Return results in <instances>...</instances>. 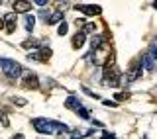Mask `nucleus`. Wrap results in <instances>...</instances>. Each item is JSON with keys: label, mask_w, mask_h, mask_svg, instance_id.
<instances>
[{"label": "nucleus", "mask_w": 157, "mask_h": 139, "mask_svg": "<svg viewBox=\"0 0 157 139\" xmlns=\"http://www.w3.org/2000/svg\"><path fill=\"white\" fill-rule=\"evenodd\" d=\"M32 126L33 130L39 131V133H45V135H49V133H65L69 131V127L65 126V123H59V122H53V120H45V118H36V120H32Z\"/></svg>", "instance_id": "f257e3e1"}, {"label": "nucleus", "mask_w": 157, "mask_h": 139, "mask_svg": "<svg viewBox=\"0 0 157 139\" xmlns=\"http://www.w3.org/2000/svg\"><path fill=\"white\" fill-rule=\"evenodd\" d=\"M0 67H2V71L8 78H18L22 74V67L16 61H12V59H6V57L0 59Z\"/></svg>", "instance_id": "f03ea898"}, {"label": "nucleus", "mask_w": 157, "mask_h": 139, "mask_svg": "<svg viewBox=\"0 0 157 139\" xmlns=\"http://www.w3.org/2000/svg\"><path fill=\"white\" fill-rule=\"evenodd\" d=\"M102 84H106V86H118V84H120V71H118L114 65H106Z\"/></svg>", "instance_id": "7ed1b4c3"}, {"label": "nucleus", "mask_w": 157, "mask_h": 139, "mask_svg": "<svg viewBox=\"0 0 157 139\" xmlns=\"http://www.w3.org/2000/svg\"><path fill=\"white\" fill-rule=\"evenodd\" d=\"M141 61H134L130 65V71H128V82H132V81H136V78H140L141 77Z\"/></svg>", "instance_id": "20e7f679"}, {"label": "nucleus", "mask_w": 157, "mask_h": 139, "mask_svg": "<svg viewBox=\"0 0 157 139\" xmlns=\"http://www.w3.org/2000/svg\"><path fill=\"white\" fill-rule=\"evenodd\" d=\"M49 57H51V49H49V47H41V49H39V53H33V55H29V61L43 63V61H47Z\"/></svg>", "instance_id": "39448f33"}, {"label": "nucleus", "mask_w": 157, "mask_h": 139, "mask_svg": "<svg viewBox=\"0 0 157 139\" xmlns=\"http://www.w3.org/2000/svg\"><path fill=\"white\" fill-rule=\"evenodd\" d=\"M77 10L81 14H85V16H98L102 12L100 6H85V4H77Z\"/></svg>", "instance_id": "423d86ee"}, {"label": "nucleus", "mask_w": 157, "mask_h": 139, "mask_svg": "<svg viewBox=\"0 0 157 139\" xmlns=\"http://www.w3.org/2000/svg\"><path fill=\"white\" fill-rule=\"evenodd\" d=\"M16 24H18V16L16 14H8L6 20H4V29H6V33L16 32Z\"/></svg>", "instance_id": "0eeeda50"}, {"label": "nucleus", "mask_w": 157, "mask_h": 139, "mask_svg": "<svg viewBox=\"0 0 157 139\" xmlns=\"http://www.w3.org/2000/svg\"><path fill=\"white\" fill-rule=\"evenodd\" d=\"M24 86L26 88H39V81H37V74L36 73H28L26 77H24Z\"/></svg>", "instance_id": "6e6552de"}, {"label": "nucleus", "mask_w": 157, "mask_h": 139, "mask_svg": "<svg viewBox=\"0 0 157 139\" xmlns=\"http://www.w3.org/2000/svg\"><path fill=\"white\" fill-rule=\"evenodd\" d=\"M14 12L16 14H22V12H29L32 10V2H28V0H16V2L12 4Z\"/></svg>", "instance_id": "1a4fd4ad"}, {"label": "nucleus", "mask_w": 157, "mask_h": 139, "mask_svg": "<svg viewBox=\"0 0 157 139\" xmlns=\"http://www.w3.org/2000/svg\"><path fill=\"white\" fill-rule=\"evenodd\" d=\"M85 39H86V33H85V32H78V33H75V37H73V47H75V49L82 47Z\"/></svg>", "instance_id": "9d476101"}, {"label": "nucleus", "mask_w": 157, "mask_h": 139, "mask_svg": "<svg viewBox=\"0 0 157 139\" xmlns=\"http://www.w3.org/2000/svg\"><path fill=\"white\" fill-rule=\"evenodd\" d=\"M78 106H81V102H78L75 96H71V98L65 100V108H71V110H73V108H78Z\"/></svg>", "instance_id": "9b49d317"}, {"label": "nucleus", "mask_w": 157, "mask_h": 139, "mask_svg": "<svg viewBox=\"0 0 157 139\" xmlns=\"http://www.w3.org/2000/svg\"><path fill=\"white\" fill-rule=\"evenodd\" d=\"M22 47H24V49H36V47H39V45H37V39L32 37V39H26V41L22 43Z\"/></svg>", "instance_id": "f8f14e48"}, {"label": "nucleus", "mask_w": 157, "mask_h": 139, "mask_svg": "<svg viewBox=\"0 0 157 139\" xmlns=\"http://www.w3.org/2000/svg\"><path fill=\"white\" fill-rule=\"evenodd\" d=\"M61 20H63V12H53V16H49L47 24H57V22H61Z\"/></svg>", "instance_id": "ddd939ff"}, {"label": "nucleus", "mask_w": 157, "mask_h": 139, "mask_svg": "<svg viewBox=\"0 0 157 139\" xmlns=\"http://www.w3.org/2000/svg\"><path fill=\"white\" fill-rule=\"evenodd\" d=\"M33 24H36V16L28 14V18H26V29H28V32H32V29H33Z\"/></svg>", "instance_id": "4468645a"}, {"label": "nucleus", "mask_w": 157, "mask_h": 139, "mask_svg": "<svg viewBox=\"0 0 157 139\" xmlns=\"http://www.w3.org/2000/svg\"><path fill=\"white\" fill-rule=\"evenodd\" d=\"M0 122H2V126H4V127H8V126H10L8 114H6V112H2V110H0Z\"/></svg>", "instance_id": "2eb2a0df"}, {"label": "nucleus", "mask_w": 157, "mask_h": 139, "mask_svg": "<svg viewBox=\"0 0 157 139\" xmlns=\"http://www.w3.org/2000/svg\"><path fill=\"white\" fill-rule=\"evenodd\" d=\"M67 32H69V26H67L65 22H61V24H59V29H57V33H59V36H65Z\"/></svg>", "instance_id": "dca6fc26"}, {"label": "nucleus", "mask_w": 157, "mask_h": 139, "mask_svg": "<svg viewBox=\"0 0 157 139\" xmlns=\"http://www.w3.org/2000/svg\"><path fill=\"white\" fill-rule=\"evenodd\" d=\"M94 32H96L94 24H85V33H94Z\"/></svg>", "instance_id": "f3484780"}, {"label": "nucleus", "mask_w": 157, "mask_h": 139, "mask_svg": "<svg viewBox=\"0 0 157 139\" xmlns=\"http://www.w3.org/2000/svg\"><path fill=\"white\" fill-rule=\"evenodd\" d=\"M75 110H77V114H78V116H81V118H88V112H86V110H85V108H82V106L75 108Z\"/></svg>", "instance_id": "a211bd4d"}, {"label": "nucleus", "mask_w": 157, "mask_h": 139, "mask_svg": "<svg viewBox=\"0 0 157 139\" xmlns=\"http://www.w3.org/2000/svg\"><path fill=\"white\" fill-rule=\"evenodd\" d=\"M126 98H130V94H128V92H118L116 94V100H126Z\"/></svg>", "instance_id": "6ab92c4d"}, {"label": "nucleus", "mask_w": 157, "mask_h": 139, "mask_svg": "<svg viewBox=\"0 0 157 139\" xmlns=\"http://www.w3.org/2000/svg\"><path fill=\"white\" fill-rule=\"evenodd\" d=\"M12 102H14V104H18V106H26V104H28L26 100H24V98H12Z\"/></svg>", "instance_id": "aec40b11"}, {"label": "nucleus", "mask_w": 157, "mask_h": 139, "mask_svg": "<svg viewBox=\"0 0 157 139\" xmlns=\"http://www.w3.org/2000/svg\"><path fill=\"white\" fill-rule=\"evenodd\" d=\"M33 2H36L37 6H45V4L49 2V0H33Z\"/></svg>", "instance_id": "412c9836"}, {"label": "nucleus", "mask_w": 157, "mask_h": 139, "mask_svg": "<svg viewBox=\"0 0 157 139\" xmlns=\"http://www.w3.org/2000/svg\"><path fill=\"white\" fill-rule=\"evenodd\" d=\"M104 106H110V108H116V104H114V102H110V100H104Z\"/></svg>", "instance_id": "4be33fe9"}, {"label": "nucleus", "mask_w": 157, "mask_h": 139, "mask_svg": "<svg viewBox=\"0 0 157 139\" xmlns=\"http://www.w3.org/2000/svg\"><path fill=\"white\" fill-rule=\"evenodd\" d=\"M12 139H24L22 133H16V135H12Z\"/></svg>", "instance_id": "5701e85b"}, {"label": "nucleus", "mask_w": 157, "mask_h": 139, "mask_svg": "<svg viewBox=\"0 0 157 139\" xmlns=\"http://www.w3.org/2000/svg\"><path fill=\"white\" fill-rule=\"evenodd\" d=\"M0 29H4V20H0Z\"/></svg>", "instance_id": "b1692460"}, {"label": "nucleus", "mask_w": 157, "mask_h": 139, "mask_svg": "<svg viewBox=\"0 0 157 139\" xmlns=\"http://www.w3.org/2000/svg\"><path fill=\"white\" fill-rule=\"evenodd\" d=\"M110 139H116V137H114V135H112V137H110Z\"/></svg>", "instance_id": "393cba45"}, {"label": "nucleus", "mask_w": 157, "mask_h": 139, "mask_svg": "<svg viewBox=\"0 0 157 139\" xmlns=\"http://www.w3.org/2000/svg\"><path fill=\"white\" fill-rule=\"evenodd\" d=\"M0 4H2V0H0Z\"/></svg>", "instance_id": "a878e982"}]
</instances>
